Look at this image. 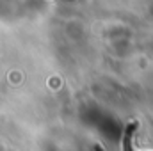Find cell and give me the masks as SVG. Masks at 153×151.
Listing matches in <instances>:
<instances>
[{"mask_svg": "<svg viewBox=\"0 0 153 151\" xmlns=\"http://www.w3.org/2000/svg\"><path fill=\"white\" fill-rule=\"evenodd\" d=\"M134 128H135V124L130 126L128 132H126V137H125V151H132V148H130V135H132V130H134Z\"/></svg>", "mask_w": 153, "mask_h": 151, "instance_id": "1", "label": "cell"}]
</instances>
